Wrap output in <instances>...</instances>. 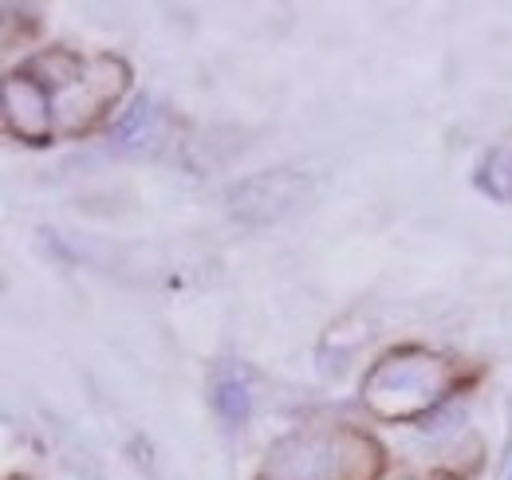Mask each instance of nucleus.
<instances>
[{"label":"nucleus","mask_w":512,"mask_h":480,"mask_svg":"<svg viewBox=\"0 0 512 480\" xmlns=\"http://www.w3.org/2000/svg\"><path fill=\"white\" fill-rule=\"evenodd\" d=\"M383 457L359 433H300L272 449L264 480H375Z\"/></svg>","instance_id":"f257e3e1"},{"label":"nucleus","mask_w":512,"mask_h":480,"mask_svg":"<svg viewBox=\"0 0 512 480\" xmlns=\"http://www.w3.org/2000/svg\"><path fill=\"white\" fill-rule=\"evenodd\" d=\"M457 382V370L426 351H394L363 382V398L383 418H418L442 402Z\"/></svg>","instance_id":"f03ea898"},{"label":"nucleus","mask_w":512,"mask_h":480,"mask_svg":"<svg viewBox=\"0 0 512 480\" xmlns=\"http://www.w3.org/2000/svg\"><path fill=\"white\" fill-rule=\"evenodd\" d=\"M4 115L16 138L24 142H44L52 134V103H48V91L36 87L32 79L24 75H12L4 83Z\"/></svg>","instance_id":"7ed1b4c3"},{"label":"nucleus","mask_w":512,"mask_h":480,"mask_svg":"<svg viewBox=\"0 0 512 480\" xmlns=\"http://www.w3.org/2000/svg\"><path fill=\"white\" fill-rule=\"evenodd\" d=\"M233 201H237V213L241 217L272 221V217L292 213L304 201V181L292 178V174H260L249 185H241Z\"/></svg>","instance_id":"20e7f679"},{"label":"nucleus","mask_w":512,"mask_h":480,"mask_svg":"<svg viewBox=\"0 0 512 480\" xmlns=\"http://www.w3.org/2000/svg\"><path fill=\"white\" fill-rule=\"evenodd\" d=\"M213 406L221 410V418L225 421H241L245 414H249V394H245V386H241L237 378H225V382L217 386Z\"/></svg>","instance_id":"39448f33"},{"label":"nucleus","mask_w":512,"mask_h":480,"mask_svg":"<svg viewBox=\"0 0 512 480\" xmlns=\"http://www.w3.org/2000/svg\"><path fill=\"white\" fill-rule=\"evenodd\" d=\"M485 185L497 193V197H512V142L493 150L489 166H485Z\"/></svg>","instance_id":"423d86ee"}]
</instances>
